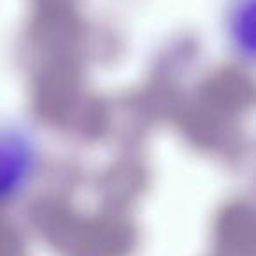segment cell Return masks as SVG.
I'll return each mask as SVG.
<instances>
[{
    "label": "cell",
    "instance_id": "obj_1",
    "mask_svg": "<svg viewBox=\"0 0 256 256\" xmlns=\"http://www.w3.org/2000/svg\"><path fill=\"white\" fill-rule=\"evenodd\" d=\"M39 165L36 134L18 121H0V202L22 193L36 178Z\"/></svg>",
    "mask_w": 256,
    "mask_h": 256
}]
</instances>
